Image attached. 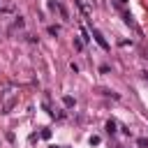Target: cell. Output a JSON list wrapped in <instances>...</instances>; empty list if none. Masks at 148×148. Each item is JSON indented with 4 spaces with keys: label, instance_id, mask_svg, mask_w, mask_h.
<instances>
[{
    "label": "cell",
    "instance_id": "1",
    "mask_svg": "<svg viewBox=\"0 0 148 148\" xmlns=\"http://www.w3.org/2000/svg\"><path fill=\"white\" fill-rule=\"evenodd\" d=\"M92 37H95V42H97V44H99V46H102L104 51H109V42L104 39V35H102V32H99L97 28H92Z\"/></svg>",
    "mask_w": 148,
    "mask_h": 148
},
{
    "label": "cell",
    "instance_id": "2",
    "mask_svg": "<svg viewBox=\"0 0 148 148\" xmlns=\"http://www.w3.org/2000/svg\"><path fill=\"white\" fill-rule=\"evenodd\" d=\"M106 132H109V134L116 132V120H106Z\"/></svg>",
    "mask_w": 148,
    "mask_h": 148
},
{
    "label": "cell",
    "instance_id": "3",
    "mask_svg": "<svg viewBox=\"0 0 148 148\" xmlns=\"http://www.w3.org/2000/svg\"><path fill=\"white\" fill-rule=\"evenodd\" d=\"M62 104L65 106H74V97H62Z\"/></svg>",
    "mask_w": 148,
    "mask_h": 148
},
{
    "label": "cell",
    "instance_id": "4",
    "mask_svg": "<svg viewBox=\"0 0 148 148\" xmlns=\"http://www.w3.org/2000/svg\"><path fill=\"white\" fill-rule=\"evenodd\" d=\"M14 28H23V16H16V21H14Z\"/></svg>",
    "mask_w": 148,
    "mask_h": 148
},
{
    "label": "cell",
    "instance_id": "5",
    "mask_svg": "<svg viewBox=\"0 0 148 148\" xmlns=\"http://www.w3.org/2000/svg\"><path fill=\"white\" fill-rule=\"evenodd\" d=\"M49 32L51 35H58V25H49Z\"/></svg>",
    "mask_w": 148,
    "mask_h": 148
},
{
    "label": "cell",
    "instance_id": "6",
    "mask_svg": "<svg viewBox=\"0 0 148 148\" xmlns=\"http://www.w3.org/2000/svg\"><path fill=\"white\" fill-rule=\"evenodd\" d=\"M99 143V136H90V146H97Z\"/></svg>",
    "mask_w": 148,
    "mask_h": 148
},
{
    "label": "cell",
    "instance_id": "7",
    "mask_svg": "<svg viewBox=\"0 0 148 148\" xmlns=\"http://www.w3.org/2000/svg\"><path fill=\"white\" fill-rule=\"evenodd\" d=\"M51 148H60V146H51Z\"/></svg>",
    "mask_w": 148,
    "mask_h": 148
},
{
    "label": "cell",
    "instance_id": "8",
    "mask_svg": "<svg viewBox=\"0 0 148 148\" xmlns=\"http://www.w3.org/2000/svg\"><path fill=\"white\" fill-rule=\"evenodd\" d=\"M120 2H127V0H120Z\"/></svg>",
    "mask_w": 148,
    "mask_h": 148
},
{
    "label": "cell",
    "instance_id": "9",
    "mask_svg": "<svg viewBox=\"0 0 148 148\" xmlns=\"http://www.w3.org/2000/svg\"><path fill=\"white\" fill-rule=\"evenodd\" d=\"M118 148H120V146H118Z\"/></svg>",
    "mask_w": 148,
    "mask_h": 148
}]
</instances>
